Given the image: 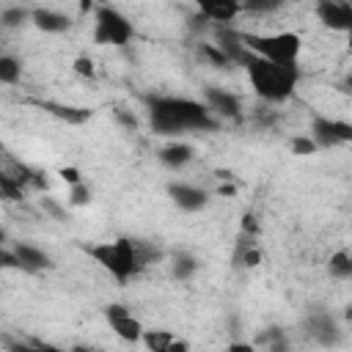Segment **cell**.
<instances>
[{
    "label": "cell",
    "instance_id": "10",
    "mask_svg": "<svg viewBox=\"0 0 352 352\" xmlns=\"http://www.w3.org/2000/svg\"><path fill=\"white\" fill-rule=\"evenodd\" d=\"M316 16L322 25L330 30H349L352 28V3H336V0H322L316 3Z\"/></svg>",
    "mask_w": 352,
    "mask_h": 352
},
{
    "label": "cell",
    "instance_id": "24",
    "mask_svg": "<svg viewBox=\"0 0 352 352\" xmlns=\"http://www.w3.org/2000/svg\"><path fill=\"white\" fill-rule=\"evenodd\" d=\"M289 146H292V151L300 154V157H308V154H316V151H319V146L314 143L311 135H297V138L289 140Z\"/></svg>",
    "mask_w": 352,
    "mask_h": 352
},
{
    "label": "cell",
    "instance_id": "6",
    "mask_svg": "<svg viewBox=\"0 0 352 352\" xmlns=\"http://www.w3.org/2000/svg\"><path fill=\"white\" fill-rule=\"evenodd\" d=\"M311 138L319 148H336L344 143H352V124L344 118H327V116H314L311 121Z\"/></svg>",
    "mask_w": 352,
    "mask_h": 352
},
{
    "label": "cell",
    "instance_id": "2",
    "mask_svg": "<svg viewBox=\"0 0 352 352\" xmlns=\"http://www.w3.org/2000/svg\"><path fill=\"white\" fill-rule=\"evenodd\" d=\"M88 256L104 267L118 283L132 280L135 275L143 272V267L157 258V250L143 242V239H129V236H118L113 242H99L94 248H88Z\"/></svg>",
    "mask_w": 352,
    "mask_h": 352
},
{
    "label": "cell",
    "instance_id": "34",
    "mask_svg": "<svg viewBox=\"0 0 352 352\" xmlns=\"http://www.w3.org/2000/svg\"><path fill=\"white\" fill-rule=\"evenodd\" d=\"M58 173L63 176V182H69V187H74V184H80V182H82V179H80V173H77V168H60Z\"/></svg>",
    "mask_w": 352,
    "mask_h": 352
},
{
    "label": "cell",
    "instance_id": "11",
    "mask_svg": "<svg viewBox=\"0 0 352 352\" xmlns=\"http://www.w3.org/2000/svg\"><path fill=\"white\" fill-rule=\"evenodd\" d=\"M236 14H242V3H234V0H201L198 3V16L206 22H214L217 28L228 25Z\"/></svg>",
    "mask_w": 352,
    "mask_h": 352
},
{
    "label": "cell",
    "instance_id": "18",
    "mask_svg": "<svg viewBox=\"0 0 352 352\" xmlns=\"http://www.w3.org/2000/svg\"><path fill=\"white\" fill-rule=\"evenodd\" d=\"M195 272H198V258H195L192 253H187V250H179V253L173 256L170 275H173L176 280H190Z\"/></svg>",
    "mask_w": 352,
    "mask_h": 352
},
{
    "label": "cell",
    "instance_id": "17",
    "mask_svg": "<svg viewBox=\"0 0 352 352\" xmlns=\"http://www.w3.org/2000/svg\"><path fill=\"white\" fill-rule=\"evenodd\" d=\"M38 107H41V110H47L50 116L60 118V121H69V124H82V121H88V118H91V110H88V107L60 104V102H50V99L38 102Z\"/></svg>",
    "mask_w": 352,
    "mask_h": 352
},
{
    "label": "cell",
    "instance_id": "1",
    "mask_svg": "<svg viewBox=\"0 0 352 352\" xmlns=\"http://www.w3.org/2000/svg\"><path fill=\"white\" fill-rule=\"evenodd\" d=\"M151 129L157 135H182V132H209L217 126L214 116L204 102L187 96H154L148 102Z\"/></svg>",
    "mask_w": 352,
    "mask_h": 352
},
{
    "label": "cell",
    "instance_id": "22",
    "mask_svg": "<svg viewBox=\"0 0 352 352\" xmlns=\"http://www.w3.org/2000/svg\"><path fill=\"white\" fill-rule=\"evenodd\" d=\"M33 16V11H28V8H22V6H6L3 11H0V25L3 28H19L25 19H30Z\"/></svg>",
    "mask_w": 352,
    "mask_h": 352
},
{
    "label": "cell",
    "instance_id": "27",
    "mask_svg": "<svg viewBox=\"0 0 352 352\" xmlns=\"http://www.w3.org/2000/svg\"><path fill=\"white\" fill-rule=\"evenodd\" d=\"M69 204H72V206H85V204H91V190H88L85 182L69 187Z\"/></svg>",
    "mask_w": 352,
    "mask_h": 352
},
{
    "label": "cell",
    "instance_id": "20",
    "mask_svg": "<svg viewBox=\"0 0 352 352\" xmlns=\"http://www.w3.org/2000/svg\"><path fill=\"white\" fill-rule=\"evenodd\" d=\"M22 77V63L14 55H0V82L14 85Z\"/></svg>",
    "mask_w": 352,
    "mask_h": 352
},
{
    "label": "cell",
    "instance_id": "3",
    "mask_svg": "<svg viewBox=\"0 0 352 352\" xmlns=\"http://www.w3.org/2000/svg\"><path fill=\"white\" fill-rule=\"evenodd\" d=\"M239 66L245 69L256 96H261L264 102H272V104L286 102L294 94L297 82H300V69L297 66H278V63H270V60L256 58L250 52L242 58Z\"/></svg>",
    "mask_w": 352,
    "mask_h": 352
},
{
    "label": "cell",
    "instance_id": "28",
    "mask_svg": "<svg viewBox=\"0 0 352 352\" xmlns=\"http://www.w3.org/2000/svg\"><path fill=\"white\" fill-rule=\"evenodd\" d=\"M275 8H280L278 0H272V3H267V0H245L242 3V11H248V14H267V11H275Z\"/></svg>",
    "mask_w": 352,
    "mask_h": 352
},
{
    "label": "cell",
    "instance_id": "16",
    "mask_svg": "<svg viewBox=\"0 0 352 352\" xmlns=\"http://www.w3.org/2000/svg\"><path fill=\"white\" fill-rule=\"evenodd\" d=\"M157 157H160V162H162V165H168V168L179 170V168H184L187 162H192V157H195V148H192L190 143H182V140H176V143H168V146H162Z\"/></svg>",
    "mask_w": 352,
    "mask_h": 352
},
{
    "label": "cell",
    "instance_id": "14",
    "mask_svg": "<svg viewBox=\"0 0 352 352\" xmlns=\"http://www.w3.org/2000/svg\"><path fill=\"white\" fill-rule=\"evenodd\" d=\"M14 253L19 258V270H25V272H41V270H50L52 267V258L41 248H36L30 242H16L14 245Z\"/></svg>",
    "mask_w": 352,
    "mask_h": 352
},
{
    "label": "cell",
    "instance_id": "30",
    "mask_svg": "<svg viewBox=\"0 0 352 352\" xmlns=\"http://www.w3.org/2000/svg\"><path fill=\"white\" fill-rule=\"evenodd\" d=\"M74 72H77L80 77H94V74H96V69H94V60H91V58H85V55L74 58Z\"/></svg>",
    "mask_w": 352,
    "mask_h": 352
},
{
    "label": "cell",
    "instance_id": "38",
    "mask_svg": "<svg viewBox=\"0 0 352 352\" xmlns=\"http://www.w3.org/2000/svg\"><path fill=\"white\" fill-rule=\"evenodd\" d=\"M344 85H346V88H349V91H352V72H349V74H346V80H344Z\"/></svg>",
    "mask_w": 352,
    "mask_h": 352
},
{
    "label": "cell",
    "instance_id": "37",
    "mask_svg": "<svg viewBox=\"0 0 352 352\" xmlns=\"http://www.w3.org/2000/svg\"><path fill=\"white\" fill-rule=\"evenodd\" d=\"M69 352H94V349H91V346H72Z\"/></svg>",
    "mask_w": 352,
    "mask_h": 352
},
{
    "label": "cell",
    "instance_id": "15",
    "mask_svg": "<svg viewBox=\"0 0 352 352\" xmlns=\"http://www.w3.org/2000/svg\"><path fill=\"white\" fill-rule=\"evenodd\" d=\"M33 25L44 33H63L72 28V19L63 14V11H55V8H33Z\"/></svg>",
    "mask_w": 352,
    "mask_h": 352
},
{
    "label": "cell",
    "instance_id": "21",
    "mask_svg": "<svg viewBox=\"0 0 352 352\" xmlns=\"http://www.w3.org/2000/svg\"><path fill=\"white\" fill-rule=\"evenodd\" d=\"M198 58H204L209 66H231V58H228L217 44L201 41V44H198Z\"/></svg>",
    "mask_w": 352,
    "mask_h": 352
},
{
    "label": "cell",
    "instance_id": "35",
    "mask_svg": "<svg viewBox=\"0 0 352 352\" xmlns=\"http://www.w3.org/2000/svg\"><path fill=\"white\" fill-rule=\"evenodd\" d=\"M228 352H256V346L248 344V341H231L228 344Z\"/></svg>",
    "mask_w": 352,
    "mask_h": 352
},
{
    "label": "cell",
    "instance_id": "5",
    "mask_svg": "<svg viewBox=\"0 0 352 352\" xmlns=\"http://www.w3.org/2000/svg\"><path fill=\"white\" fill-rule=\"evenodd\" d=\"M135 38L132 22L113 6H99L94 16V41L107 47H126Z\"/></svg>",
    "mask_w": 352,
    "mask_h": 352
},
{
    "label": "cell",
    "instance_id": "33",
    "mask_svg": "<svg viewBox=\"0 0 352 352\" xmlns=\"http://www.w3.org/2000/svg\"><path fill=\"white\" fill-rule=\"evenodd\" d=\"M0 264H3V267H8V270H19V258H16V253H14V250H8V248H3V250H0Z\"/></svg>",
    "mask_w": 352,
    "mask_h": 352
},
{
    "label": "cell",
    "instance_id": "25",
    "mask_svg": "<svg viewBox=\"0 0 352 352\" xmlns=\"http://www.w3.org/2000/svg\"><path fill=\"white\" fill-rule=\"evenodd\" d=\"M22 195H25V187H19L14 179H8V176L0 173V198H6V201H22Z\"/></svg>",
    "mask_w": 352,
    "mask_h": 352
},
{
    "label": "cell",
    "instance_id": "31",
    "mask_svg": "<svg viewBox=\"0 0 352 352\" xmlns=\"http://www.w3.org/2000/svg\"><path fill=\"white\" fill-rule=\"evenodd\" d=\"M113 116H116V121H118L124 129H129V132H135V129H138V118H135L132 113H126V110H121V107H118Z\"/></svg>",
    "mask_w": 352,
    "mask_h": 352
},
{
    "label": "cell",
    "instance_id": "39",
    "mask_svg": "<svg viewBox=\"0 0 352 352\" xmlns=\"http://www.w3.org/2000/svg\"><path fill=\"white\" fill-rule=\"evenodd\" d=\"M346 44H349V50H352V28L346 30Z\"/></svg>",
    "mask_w": 352,
    "mask_h": 352
},
{
    "label": "cell",
    "instance_id": "32",
    "mask_svg": "<svg viewBox=\"0 0 352 352\" xmlns=\"http://www.w3.org/2000/svg\"><path fill=\"white\" fill-rule=\"evenodd\" d=\"M242 234L256 239V234H258V223H256L253 212H245V214H242Z\"/></svg>",
    "mask_w": 352,
    "mask_h": 352
},
{
    "label": "cell",
    "instance_id": "26",
    "mask_svg": "<svg viewBox=\"0 0 352 352\" xmlns=\"http://www.w3.org/2000/svg\"><path fill=\"white\" fill-rule=\"evenodd\" d=\"M8 352H66V349H58L52 344H22V341H11L8 344Z\"/></svg>",
    "mask_w": 352,
    "mask_h": 352
},
{
    "label": "cell",
    "instance_id": "8",
    "mask_svg": "<svg viewBox=\"0 0 352 352\" xmlns=\"http://www.w3.org/2000/svg\"><path fill=\"white\" fill-rule=\"evenodd\" d=\"M305 327H308V336H311L319 346H327V349H330V346H338L341 338H344L338 319H336L333 314H327V311L311 314L308 322H305Z\"/></svg>",
    "mask_w": 352,
    "mask_h": 352
},
{
    "label": "cell",
    "instance_id": "36",
    "mask_svg": "<svg viewBox=\"0 0 352 352\" xmlns=\"http://www.w3.org/2000/svg\"><path fill=\"white\" fill-rule=\"evenodd\" d=\"M234 192H236V187H231V184L228 187H220V195H234Z\"/></svg>",
    "mask_w": 352,
    "mask_h": 352
},
{
    "label": "cell",
    "instance_id": "13",
    "mask_svg": "<svg viewBox=\"0 0 352 352\" xmlns=\"http://www.w3.org/2000/svg\"><path fill=\"white\" fill-rule=\"evenodd\" d=\"M143 344L148 352H190V344L170 330H146Z\"/></svg>",
    "mask_w": 352,
    "mask_h": 352
},
{
    "label": "cell",
    "instance_id": "12",
    "mask_svg": "<svg viewBox=\"0 0 352 352\" xmlns=\"http://www.w3.org/2000/svg\"><path fill=\"white\" fill-rule=\"evenodd\" d=\"M204 104L209 107V113H217L220 118H236L242 110V104L234 94H228L223 88H212V85L204 91Z\"/></svg>",
    "mask_w": 352,
    "mask_h": 352
},
{
    "label": "cell",
    "instance_id": "7",
    "mask_svg": "<svg viewBox=\"0 0 352 352\" xmlns=\"http://www.w3.org/2000/svg\"><path fill=\"white\" fill-rule=\"evenodd\" d=\"M104 319H107L110 330H113L121 341H129V344L143 341L146 327L140 324V319H138L126 305H121V302H110V305L104 308Z\"/></svg>",
    "mask_w": 352,
    "mask_h": 352
},
{
    "label": "cell",
    "instance_id": "29",
    "mask_svg": "<svg viewBox=\"0 0 352 352\" xmlns=\"http://www.w3.org/2000/svg\"><path fill=\"white\" fill-rule=\"evenodd\" d=\"M41 209H44V212H47V214H50L52 220H66V209H63V206H60L58 201L47 198V195L41 198Z\"/></svg>",
    "mask_w": 352,
    "mask_h": 352
},
{
    "label": "cell",
    "instance_id": "9",
    "mask_svg": "<svg viewBox=\"0 0 352 352\" xmlns=\"http://www.w3.org/2000/svg\"><path fill=\"white\" fill-rule=\"evenodd\" d=\"M168 195H170V201H173L182 212H201V209L209 204L206 190H201V187H195V184H184V182L168 184Z\"/></svg>",
    "mask_w": 352,
    "mask_h": 352
},
{
    "label": "cell",
    "instance_id": "4",
    "mask_svg": "<svg viewBox=\"0 0 352 352\" xmlns=\"http://www.w3.org/2000/svg\"><path fill=\"white\" fill-rule=\"evenodd\" d=\"M242 44L250 55L264 58V60L278 63V66H297V58H300V50H302V38L292 30H280V33L242 30Z\"/></svg>",
    "mask_w": 352,
    "mask_h": 352
},
{
    "label": "cell",
    "instance_id": "23",
    "mask_svg": "<svg viewBox=\"0 0 352 352\" xmlns=\"http://www.w3.org/2000/svg\"><path fill=\"white\" fill-rule=\"evenodd\" d=\"M261 341L270 346V352H289V341L278 327H270L267 333H261Z\"/></svg>",
    "mask_w": 352,
    "mask_h": 352
},
{
    "label": "cell",
    "instance_id": "19",
    "mask_svg": "<svg viewBox=\"0 0 352 352\" xmlns=\"http://www.w3.org/2000/svg\"><path fill=\"white\" fill-rule=\"evenodd\" d=\"M327 272L333 278H352V253L349 250H336L327 261Z\"/></svg>",
    "mask_w": 352,
    "mask_h": 352
}]
</instances>
